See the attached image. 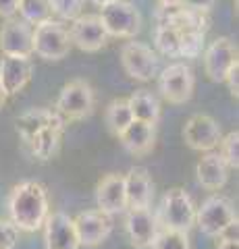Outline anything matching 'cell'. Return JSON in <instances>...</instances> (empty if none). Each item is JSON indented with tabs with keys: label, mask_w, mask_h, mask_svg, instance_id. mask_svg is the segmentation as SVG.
Wrapping results in <instances>:
<instances>
[{
	"label": "cell",
	"mask_w": 239,
	"mask_h": 249,
	"mask_svg": "<svg viewBox=\"0 0 239 249\" xmlns=\"http://www.w3.org/2000/svg\"><path fill=\"white\" fill-rule=\"evenodd\" d=\"M160 227L177 232H189L196 224V204L181 187L168 189L163 197L160 214L156 216Z\"/></svg>",
	"instance_id": "cell-3"
},
{
	"label": "cell",
	"mask_w": 239,
	"mask_h": 249,
	"mask_svg": "<svg viewBox=\"0 0 239 249\" xmlns=\"http://www.w3.org/2000/svg\"><path fill=\"white\" fill-rule=\"evenodd\" d=\"M96 204H98L100 212H104L106 216H114V214L125 212L127 199H125V181H123V175L110 173L98 183Z\"/></svg>",
	"instance_id": "cell-16"
},
{
	"label": "cell",
	"mask_w": 239,
	"mask_h": 249,
	"mask_svg": "<svg viewBox=\"0 0 239 249\" xmlns=\"http://www.w3.org/2000/svg\"><path fill=\"white\" fill-rule=\"evenodd\" d=\"M44 245L46 249H79V239L75 232L73 218L65 212H52L44 222Z\"/></svg>",
	"instance_id": "cell-15"
},
{
	"label": "cell",
	"mask_w": 239,
	"mask_h": 249,
	"mask_svg": "<svg viewBox=\"0 0 239 249\" xmlns=\"http://www.w3.org/2000/svg\"><path fill=\"white\" fill-rule=\"evenodd\" d=\"M214 6V0H181V9L198 11V13H210Z\"/></svg>",
	"instance_id": "cell-33"
},
{
	"label": "cell",
	"mask_w": 239,
	"mask_h": 249,
	"mask_svg": "<svg viewBox=\"0 0 239 249\" xmlns=\"http://www.w3.org/2000/svg\"><path fill=\"white\" fill-rule=\"evenodd\" d=\"M71 46H77L83 52H98L109 44V34L98 15H79L69 27Z\"/></svg>",
	"instance_id": "cell-11"
},
{
	"label": "cell",
	"mask_w": 239,
	"mask_h": 249,
	"mask_svg": "<svg viewBox=\"0 0 239 249\" xmlns=\"http://www.w3.org/2000/svg\"><path fill=\"white\" fill-rule=\"evenodd\" d=\"M98 17L106 34L112 37H135L142 29V13L129 0H112L102 6Z\"/></svg>",
	"instance_id": "cell-5"
},
{
	"label": "cell",
	"mask_w": 239,
	"mask_h": 249,
	"mask_svg": "<svg viewBox=\"0 0 239 249\" xmlns=\"http://www.w3.org/2000/svg\"><path fill=\"white\" fill-rule=\"evenodd\" d=\"M196 175H198V183L206 191H219L225 187L229 178V166L225 164V160L221 158L217 150L204 152V156L196 164Z\"/></svg>",
	"instance_id": "cell-20"
},
{
	"label": "cell",
	"mask_w": 239,
	"mask_h": 249,
	"mask_svg": "<svg viewBox=\"0 0 239 249\" xmlns=\"http://www.w3.org/2000/svg\"><path fill=\"white\" fill-rule=\"evenodd\" d=\"M60 135H63V129L56 127H46L37 133L27 145L32 147L34 158H37L40 162H48L52 156L56 154L58 145H60Z\"/></svg>",
	"instance_id": "cell-23"
},
{
	"label": "cell",
	"mask_w": 239,
	"mask_h": 249,
	"mask_svg": "<svg viewBox=\"0 0 239 249\" xmlns=\"http://www.w3.org/2000/svg\"><path fill=\"white\" fill-rule=\"evenodd\" d=\"M123 181H125L127 210L150 208L152 197H154V183H152V177L148 170L142 166H135L127 175H123Z\"/></svg>",
	"instance_id": "cell-17"
},
{
	"label": "cell",
	"mask_w": 239,
	"mask_h": 249,
	"mask_svg": "<svg viewBox=\"0 0 239 249\" xmlns=\"http://www.w3.org/2000/svg\"><path fill=\"white\" fill-rule=\"evenodd\" d=\"M196 77L185 62H173L158 75V91L168 104H185L194 96Z\"/></svg>",
	"instance_id": "cell-6"
},
{
	"label": "cell",
	"mask_w": 239,
	"mask_h": 249,
	"mask_svg": "<svg viewBox=\"0 0 239 249\" xmlns=\"http://www.w3.org/2000/svg\"><path fill=\"white\" fill-rule=\"evenodd\" d=\"M225 83L229 88V93L237 100V96H239V62H235V65L229 69V73L225 77Z\"/></svg>",
	"instance_id": "cell-32"
},
{
	"label": "cell",
	"mask_w": 239,
	"mask_h": 249,
	"mask_svg": "<svg viewBox=\"0 0 239 249\" xmlns=\"http://www.w3.org/2000/svg\"><path fill=\"white\" fill-rule=\"evenodd\" d=\"M71 52L69 27L60 21H46L34 27V54L44 60H63Z\"/></svg>",
	"instance_id": "cell-7"
},
{
	"label": "cell",
	"mask_w": 239,
	"mask_h": 249,
	"mask_svg": "<svg viewBox=\"0 0 239 249\" xmlns=\"http://www.w3.org/2000/svg\"><path fill=\"white\" fill-rule=\"evenodd\" d=\"M150 249H191V245H189L187 232H177V231H168L160 227Z\"/></svg>",
	"instance_id": "cell-28"
},
{
	"label": "cell",
	"mask_w": 239,
	"mask_h": 249,
	"mask_svg": "<svg viewBox=\"0 0 239 249\" xmlns=\"http://www.w3.org/2000/svg\"><path fill=\"white\" fill-rule=\"evenodd\" d=\"M94 108H96V93L92 89V85L83 79H73L60 89L55 112L69 123V121L86 119V116L94 112Z\"/></svg>",
	"instance_id": "cell-4"
},
{
	"label": "cell",
	"mask_w": 239,
	"mask_h": 249,
	"mask_svg": "<svg viewBox=\"0 0 239 249\" xmlns=\"http://www.w3.org/2000/svg\"><path fill=\"white\" fill-rule=\"evenodd\" d=\"M204 71L208 75V79L214 83H222L229 73V69L239 62L237 58V44L231 37L222 36L217 37L210 46L204 48Z\"/></svg>",
	"instance_id": "cell-10"
},
{
	"label": "cell",
	"mask_w": 239,
	"mask_h": 249,
	"mask_svg": "<svg viewBox=\"0 0 239 249\" xmlns=\"http://www.w3.org/2000/svg\"><path fill=\"white\" fill-rule=\"evenodd\" d=\"M221 124L210 114H191L183 127V142L196 152H212L221 143Z\"/></svg>",
	"instance_id": "cell-9"
},
{
	"label": "cell",
	"mask_w": 239,
	"mask_h": 249,
	"mask_svg": "<svg viewBox=\"0 0 239 249\" xmlns=\"http://www.w3.org/2000/svg\"><path fill=\"white\" fill-rule=\"evenodd\" d=\"M92 4H96V6H100V9H102V6H106V4H110L112 0H90Z\"/></svg>",
	"instance_id": "cell-37"
},
{
	"label": "cell",
	"mask_w": 239,
	"mask_h": 249,
	"mask_svg": "<svg viewBox=\"0 0 239 249\" xmlns=\"http://www.w3.org/2000/svg\"><path fill=\"white\" fill-rule=\"evenodd\" d=\"M154 46L163 56L177 58L179 56V29L156 27V31H154Z\"/></svg>",
	"instance_id": "cell-26"
},
{
	"label": "cell",
	"mask_w": 239,
	"mask_h": 249,
	"mask_svg": "<svg viewBox=\"0 0 239 249\" xmlns=\"http://www.w3.org/2000/svg\"><path fill=\"white\" fill-rule=\"evenodd\" d=\"M0 50L4 56L29 58L34 54V27L21 19H6L0 27Z\"/></svg>",
	"instance_id": "cell-12"
},
{
	"label": "cell",
	"mask_w": 239,
	"mask_h": 249,
	"mask_svg": "<svg viewBox=\"0 0 239 249\" xmlns=\"http://www.w3.org/2000/svg\"><path fill=\"white\" fill-rule=\"evenodd\" d=\"M83 2L86 0H50L52 13L58 15L65 21H75L83 11Z\"/></svg>",
	"instance_id": "cell-30"
},
{
	"label": "cell",
	"mask_w": 239,
	"mask_h": 249,
	"mask_svg": "<svg viewBox=\"0 0 239 249\" xmlns=\"http://www.w3.org/2000/svg\"><path fill=\"white\" fill-rule=\"evenodd\" d=\"M127 104L135 121H142V123H148L156 127V123L160 121V102L150 89L133 91L127 98Z\"/></svg>",
	"instance_id": "cell-22"
},
{
	"label": "cell",
	"mask_w": 239,
	"mask_h": 249,
	"mask_svg": "<svg viewBox=\"0 0 239 249\" xmlns=\"http://www.w3.org/2000/svg\"><path fill=\"white\" fill-rule=\"evenodd\" d=\"M217 249H239V241H237V224H233L225 235L221 237V243Z\"/></svg>",
	"instance_id": "cell-34"
},
{
	"label": "cell",
	"mask_w": 239,
	"mask_h": 249,
	"mask_svg": "<svg viewBox=\"0 0 239 249\" xmlns=\"http://www.w3.org/2000/svg\"><path fill=\"white\" fill-rule=\"evenodd\" d=\"M50 214L48 193L37 181H23L15 185L9 196V216L11 224L17 231L34 232L44 227Z\"/></svg>",
	"instance_id": "cell-1"
},
{
	"label": "cell",
	"mask_w": 239,
	"mask_h": 249,
	"mask_svg": "<svg viewBox=\"0 0 239 249\" xmlns=\"http://www.w3.org/2000/svg\"><path fill=\"white\" fill-rule=\"evenodd\" d=\"M133 121V114L129 110V104L125 98H117L106 106V112H104V123H106V129L109 133L119 137L123 131L129 127V123Z\"/></svg>",
	"instance_id": "cell-24"
},
{
	"label": "cell",
	"mask_w": 239,
	"mask_h": 249,
	"mask_svg": "<svg viewBox=\"0 0 239 249\" xmlns=\"http://www.w3.org/2000/svg\"><path fill=\"white\" fill-rule=\"evenodd\" d=\"M6 98H9V96H6V93H4V89H2V83H0V108H2V106H4V102H6Z\"/></svg>",
	"instance_id": "cell-38"
},
{
	"label": "cell",
	"mask_w": 239,
	"mask_h": 249,
	"mask_svg": "<svg viewBox=\"0 0 239 249\" xmlns=\"http://www.w3.org/2000/svg\"><path fill=\"white\" fill-rule=\"evenodd\" d=\"M17 4H19V0H0V17H4V19L15 17Z\"/></svg>",
	"instance_id": "cell-35"
},
{
	"label": "cell",
	"mask_w": 239,
	"mask_h": 249,
	"mask_svg": "<svg viewBox=\"0 0 239 249\" xmlns=\"http://www.w3.org/2000/svg\"><path fill=\"white\" fill-rule=\"evenodd\" d=\"M65 124L67 121L55 110H50V108H29L27 112H23L17 119V133L23 142L29 143L42 129L56 127L65 131Z\"/></svg>",
	"instance_id": "cell-18"
},
{
	"label": "cell",
	"mask_w": 239,
	"mask_h": 249,
	"mask_svg": "<svg viewBox=\"0 0 239 249\" xmlns=\"http://www.w3.org/2000/svg\"><path fill=\"white\" fill-rule=\"evenodd\" d=\"M219 156L225 160V164L229 168H239V133L235 131H229L227 135L221 137L219 143Z\"/></svg>",
	"instance_id": "cell-29"
},
{
	"label": "cell",
	"mask_w": 239,
	"mask_h": 249,
	"mask_svg": "<svg viewBox=\"0 0 239 249\" xmlns=\"http://www.w3.org/2000/svg\"><path fill=\"white\" fill-rule=\"evenodd\" d=\"M196 224L206 237H222L233 224H237L235 204L229 197L214 193L196 208Z\"/></svg>",
	"instance_id": "cell-2"
},
{
	"label": "cell",
	"mask_w": 239,
	"mask_h": 249,
	"mask_svg": "<svg viewBox=\"0 0 239 249\" xmlns=\"http://www.w3.org/2000/svg\"><path fill=\"white\" fill-rule=\"evenodd\" d=\"M206 48V34L200 31H179V56L198 58Z\"/></svg>",
	"instance_id": "cell-27"
},
{
	"label": "cell",
	"mask_w": 239,
	"mask_h": 249,
	"mask_svg": "<svg viewBox=\"0 0 239 249\" xmlns=\"http://www.w3.org/2000/svg\"><path fill=\"white\" fill-rule=\"evenodd\" d=\"M75 224V232L79 239V245L86 247H98L112 231V222L110 216H106L100 210H86V212L77 214L73 218Z\"/></svg>",
	"instance_id": "cell-14"
},
{
	"label": "cell",
	"mask_w": 239,
	"mask_h": 249,
	"mask_svg": "<svg viewBox=\"0 0 239 249\" xmlns=\"http://www.w3.org/2000/svg\"><path fill=\"white\" fill-rule=\"evenodd\" d=\"M19 241V231L9 220H0V249H15Z\"/></svg>",
	"instance_id": "cell-31"
},
{
	"label": "cell",
	"mask_w": 239,
	"mask_h": 249,
	"mask_svg": "<svg viewBox=\"0 0 239 249\" xmlns=\"http://www.w3.org/2000/svg\"><path fill=\"white\" fill-rule=\"evenodd\" d=\"M121 65L131 79L152 81L158 75V54L142 42H127L121 48Z\"/></svg>",
	"instance_id": "cell-8"
},
{
	"label": "cell",
	"mask_w": 239,
	"mask_h": 249,
	"mask_svg": "<svg viewBox=\"0 0 239 249\" xmlns=\"http://www.w3.org/2000/svg\"><path fill=\"white\" fill-rule=\"evenodd\" d=\"M125 231L129 237L131 247L135 249H148L152 245L154 237L160 231V222L156 214L150 208H142V210H127L125 216Z\"/></svg>",
	"instance_id": "cell-13"
},
{
	"label": "cell",
	"mask_w": 239,
	"mask_h": 249,
	"mask_svg": "<svg viewBox=\"0 0 239 249\" xmlns=\"http://www.w3.org/2000/svg\"><path fill=\"white\" fill-rule=\"evenodd\" d=\"M34 67L29 58L21 56H4L0 60V83L6 96L19 93L32 79Z\"/></svg>",
	"instance_id": "cell-19"
},
{
	"label": "cell",
	"mask_w": 239,
	"mask_h": 249,
	"mask_svg": "<svg viewBox=\"0 0 239 249\" xmlns=\"http://www.w3.org/2000/svg\"><path fill=\"white\" fill-rule=\"evenodd\" d=\"M17 13L21 15V21H25L27 25L37 27L46 21H52V6L50 0H19Z\"/></svg>",
	"instance_id": "cell-25"
},
{
	"label": "cell",
	"mask_w": 239,
	"mask_h": 249,
	"mask_svg": "<svg viewBox=\"0 0 239 249\" xmlns=\"http://www.w3.org/2000/svg\"><path fill=\"white\" fill-rule=\"evenodd\" d=\"M158 6H181V0H158Z\"/></svg>",
	"instance_id": "cell-36"
},
{
	"label": "cell",
	"mask_w": 239,
	"mask_h": 249,
	"mask_svg": "<svg viewBox=\"0 0 239 249\" xmlns=\"http://www.w3.org/2000/svg\"><path fill=\"white\" fill-rule=\"evenodd\" d=\"M119 142L131 156H148L156 143V127L142 121H131L129 127L119 135Z\"/></svg>",
	"instance_id": "cell-21"
}]
</instances>
